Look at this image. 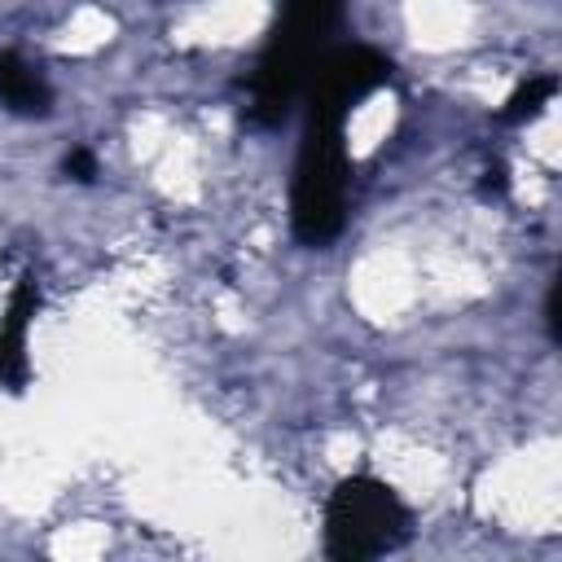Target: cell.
Segmentation results:
<instances>
[{"label": "cell", "instance_id": "cell-5", "mask_svg": "<svg viewBox=\"0 0 562 562\" xmlns=\"http://www.w3.org/2000/svg\"><path fill=\"white\" fill-rule=\"evenodd\" d=\"M0 105L9 114L22 119H44L53 110V88L44 83V75L13 48L0 53Z\"/></svg>", "mask_w": 562, "mask_h": 562}, {"label": "cell", "instance_id": "cell-4", "mask_svg": "<svg viewBox=\"0 0 562 562\" xmlns=\"http://www.w3.org/2000/svg\"><path fill=\"white\" fill-rule=\"evenodd\" d=\"M40 307V290L31 277H22L4 303V316H0V386L4 391H22L26 386V329H31V316Z\"/></svg>", "mask_w": 562, "mask_h": 562}, {"label": "cell", "instance_id": "cell-8", "mask_svg": "<svg viewBox=\"0 0 562 562\" xmlns=\"http://www.w3.org/2000/svg\"><path fill=\"white\" fill-rule=\"evenodd\" d=\"M544 325H549V338L558 342L562 338V325H558V281L549 285V299H544Z\"/></svg>", "mask_w": 562, "mask_h": 562}, {"label": "cell", "instance_id": "cell-6", "mask_svg": "<svg viewBox=\"0 0 562 562\" xmlns=\"http://www.w3.org/2000/svg\"><path fill=\"white\" fill-rule=\"evenodd\" d=\"M553 92H558V79H553V75H531V79L518 83L514 97L505 101L501 123H527V119H536V114L553 101Z\"/></svg>", "mask_w": 562, "mask_h": 562}, {"label": "cell", "instance_id": "cell-1", "mask_svg": "<svg viewBox=\"0 0 562 562\" xmlns=\"http://www.w3.org/2000/svg\"><path fill=\"white\" fill-rule=\"evenodd\" d=\"M391 79V61L369 44H338L329 48L303 97V140L290 180V228L303 246H325L347 224V189H351V154L342 140L347 114Z\"/></svg>", "mask_w": 562, "mask_h": 562}, {"label": "cell", "instance_id": "cell-7", "mask_svg": "<svg viewBox=\"0 0 562 562\" xmlns=\"http://www.w3.org/2000/svg\"><path fill=\"white\" fill-rule=\"evenodd\" d=\"M61 171L70 176V180H79V184H88L92 176H97V158H92V149H70L66 158H61Z\"/></svg>", "mask_w": 562, "mask_h": 562}, {"label": "cell", "instance_id": "cell-2", "mask_svg": "<svg viewBox=\"0 0 562 562\" xmlns=\"http://www.w3.org/2000/svg\"><path fill=\"white\" fill-rule=\"evenodd\" d=\"M338 0H285L268 44L259 48L250 75V123L277 127L290 105L303 97L316 61L329 53V35L338 26Z\"/></svg>", "mask_w": 562, "mask_h": 562}, {"label": "cell", "instance_id": "cell-3", "mask_svg": "<svg viewBox=\"0 0 562 562\" xmlns=\"http://www.w3.org/2000/svg\"><path fill=\"white\" fill-rule=\"evenodd\" d=\"M408 536L404 501L373 474H351L325 505V553L338 562H369L400 549Z\"/></svg>", "mask_w": 562, "mask_h": 562}]
</instances>
